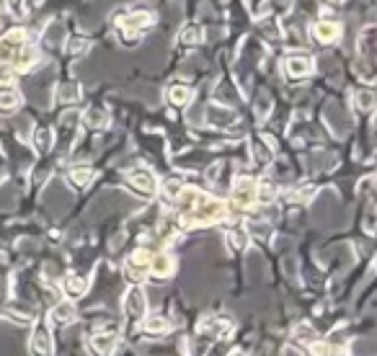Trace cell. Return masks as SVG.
<instances>
[{"label":"cell","instance_id":"obj_1","mask_svg":"<svg viewBox=\"0 0 377 356\" xmlns=\"http://www.w3.org/2000/svg\"><path fill=\"white\" fill-rule=\"evenodd\" d=\"M173 206H176V222L183 230L217 225V222H225L227 215H230V209L222 199L207 194L196 186H183V191L173 202Z\"/></svg>","mask_w":377,"mask_h":356},{"label":"cell","instance_id":"obj_2","mask_svg":"<svg viewBox=\"0 0 377 356\" xmlns=\"http://www.w3.org/2000/svg\"><path fill=\"white\" fill-rule=\"evenodd\" d=\"M230 331H233V325L227 323V320H220V318L207 315L205 320L196 325L194 338H189V348H186V354L189 356H207L209 346L215 344L217 338H225Z\"/></svg>","mask_w":377,"mask_h":356},{"label":"cell","instance_id":"obj_3","mask_svg":"<svg viewBox=\"0 0 377 356\" xmlns=\"http://www.w3.org/2000/svg\"><path fill=\"white\" fill-rule=\"evenodd\" d=\"M230 202L236 209H253L259 204V178L253 176H238L230 189Z\"/></svg>","mask_w":377,"mask_h":356},{"label":"cell","instance_id":"obj_4","mask_svg":"<svg viewBox=\"0 0 377 356\" xmlns=\"http://www.w3.org/2000/svg\"><path fill=\"white\" fill-rule=\"evenodd\" d=\"M150 259L152 253L150 248H135L130 253V259H127V266H124V276L132 281V284H142V281L148 279V266H150Z\"/></svg>","mask_w":377,"mask_h":356},{"label":"cell","instance_id":"obj_5","mask_svg":"<svg viewBox=\"0 0 377 356\" xmlns=\"http://www.w3.org/2000/svg\"><path fill=\"white\" fill-rule=\"evenodd\" d=\"M122 307H124V318L130 323H142V318L148 315V300H145V289L140 284L127 289L124 300H122Z\"/></svg>","mask_w":377,"mask_h":356},{"label":"cell","instance_id":"obj_6","mask_svg":"<svg viewBox=\"0 0 377 356\" xmlns=\"http://www.w3.org/2000/svg\"><path fill=\"white\" fill-rule=\"evenodd\" d=\"M158 184L161 181L155 178V173L150 168H145V165H137V168H132L127 173V186L140 196H155L158 194Z\"/></svg>","mask_w":377,"mask_h":356},{"label":"cell","instance_id":"obj_7","mask_svg":"<svg viewBox=\"0 0 377 356\" xmlns=\"http://www.w3.org/2000/svg\"><path fill=\"white\" fill-rule=\"evenodd\" d=\"M312 57L310 54H300V52H290L282 60V73L290 78V80H300L308 78L312 73Z\"/></svg>","mask_w":377,"mask_h":356},{"label":"cell","instance_id":"obj_8","mask_svg":"<svg viewBox=\"0 0 377 356\" xmlns=\"http://www.w3.org/2000/svg\"><path fill=\"white\" fill-rule=\"evenodd\" d=\"M176 274V256H171L168 250H161L150 259V266H148V276H155V279H171Z\"/></svg>","mask_w":377,"mask_h":356},{"label":"cell","instance_id":"obj_9","mask_svg":"<svg viewBox=\"0 0 377 356\" xmlns=\"http://www.w3.org/2000/svg\"><path fill=\"white\" fill-rule=\"evenodd\" d=\"M91 348L96 351L98 356H111L114 348H117V325H104V331H96L91 335Z\"/></svg>","mask_w":377,"mask_h":356},{"label":"cell","instance_id":"obj_10","mask_svg":"<svg viewBox=\"0 0 377 356\" xmlns=\"http://www.w3.org/2000/svg\"><path fill=\"white\" fill-rule=\"evenodd\" d=\"M310 36L315 39V42H321V44H334V42L341 39V23L328 21V19H323V21H315L310 26Z\"/></svg>","mask_w":377,"mask_h":356},{"label":"cell","instance_id":"obj_11","mask_svg":"<svg viewBox=\"0 0 377 356\" xmlns=\"http://www.w3.org/2000/svg\"><path fill=\"white\" fill-rule=\"evenodd\" d=\"M29 348H32L36 356H52V333L47 323H36L34 325V333H32V341H29Z\"/></svg>","mask_w":377,"mask_h":356},{"label":"cell","instance_id":"obj_12","mask_svg":"<svg viewBox=\"0 0 377 356\" xmlns=\"http://www.w3.org/2000/svg\"><path fill=\"white\" fill-rule=\"evenodd\" d=\"M207 121L215 127H233L238 124V114L225 104H209L207 106Z\"/></svg>","mask_w":377,"mask_h":356},{"label":"cell","instance_id":"obj_13","mask_svg":"<svg viewBox=\"0 0 377 356\" xmlns=\"http://www.w3.org/2000/svg\"><path fill=\"white\" fill-rule=\"evenodd\" d=\"M375 26L372 23H367L365 29H362V34H359V39H356V52H359V57L356 60H362V62H369L372 65V60H375Z\"/></svg>","mask_w":377,"mask_h":356},{"label":"cell","instance_id":"obj_14","mask_svg":"<svg viewBox=\"0 0 377 356\" xmlns=\"http://www.w3.org/2000/svg\"><path fill=\"white\" fill-rule=\"evenodd\" d=\"M39 62V52H36V47L34 44H26V47H21L19 52L13 54L11 65L16 73H29V70H34V65Z\"/></svg>","mask_w":377,"mask_h":356},{"label":"cell","instance_id":"obj_15","mask_svg":"<svg viewBox=\"0 0 377 356\" xmlns=\"http://www.w3.org/2000/svg\"><path fill=\"white\" fill-rule=\"evenodd\" d=\"M62 292H65L67 302H73V300H80V297H86L88 294V279L83 276H76V274H70L62 279Z\"/></svg>","mask_w":377,"mask_h":356},{"label":"cell","instance_id":"obj_16","mask_svg":"<svg viewBox=\"0 0 377 356\" xmlns=\"http://www.w3.org/2000/svg\"><path fill=\"white\" fill-rule=\"evenodd\" d=\"M49 320L57 325H70V323H76L78 320V310H76V305L73 302H57L49 310Z\"/></svg>","mask_w":377,"mask_h":356},{"label":"cell","instance_id":"obj_17","mask_svg":"<svg viewBox=\"0 0 377 356\" xmlns=\"http://www.w3.org/2000/svg\"><path fill=\"white\" fill-rule=\"evenodd\" d=\"M173 325L165 315H145L142 318V331L148 335H165Z\"/></svg>","mask_w":377,"mask_h":356},{"label":"cell","instance_id":"obj_18","mask_svg":"<svg viewBox=\"0 0 377 356\" xmlns=\"http://www.w3.org/2000/svg\"><path fill=\"white\" fill-rule=\"evenodd\" d=\"M292 5H295V0H264V5H261L259 11H256V16H259V19H266V16L277 19V16L290 13Z\"/></svg>","mask_w":377,"mask_h":356},{"label":"cell","instance_id":"obj_19","mask_svg":"<svg viewBox=\"0 0 377 356\" xmlns=\"http://www.w3.org/2000/svg\"><path fill=\"white\" fill-rule=\"evenodd\" d=\"M54 101H57V104H62V106L80 101V83H76V80L60 83V86H57V91H54Z\"/></svg>","mask_w":377,"mask_h":356},{"label":"cell","instance_id":"obj_20","mask_svg":"<svg viewBox=\"0 0 377 356\" xmlns=\"http://www.w3.org/2000/svg\"><path fill=\"white\" fill-rule=\"evenodd\" d=\"M83 124H86V127H91V130H106L108 124H111V117H108L106 108L91 106L86 114H83Z\"/></svg>","mask_w":377,"mask_h":356},{"label":"cell","instance_id":"obj_21","mask_svg":"<svg viewBox=\"0 0 377 356\" xmlns=\"http://www.w3.org/2000/svg\"><path fill=\"white\" fill-rule=\"evenodd\" d=\"M225 243L230 250H236V253H240V250H246L248 246V230L240 225H233V230H227L225 233Z\"/></svg>","mask_w":377,"mask_h":356},{"label":"cell","instance_id":"obj_22","mask_svg":"<svg viewBox=\"0 0 377 356\" xmlns=\"http://www.w3.org/2000/svg\"><path fill=\"white\" fill-rule=\"evenodd\" d=\"M54 147V132L49 127H39L34 132V150L36 155H47Z\"/></svg>","mask_w":377,"mask_h":356},{"label":"cell","instance_id":"obj_23","mask_svg":"<svg viewBox=\"0 0 377 356\" xmlns=\"http://www.w3.org/2000/svg\"><path fill=\"white\" fill-rule=\"evenodd\" d=\"M165 98H168V104H173V106H186V104L194 98V91L189 86H171L165 91Z\"/></svg>","mask_w":377,"mask_h":356},{"label":"cell","instance_id":"obj_24","mask_svg":"<svg viewBox=\"0 0 377 356\" xmlns=\"http://www.w3.org/2000/svg\"><path fill=\"white\" fill-rule=\"evenodd\" d=\"M183 186H186V184H181L179 178H165L163 184H158V194H163V199H165V202H168V206H171L173 202L179 199V194L183 191Z\"/></svg>","mask_w":377,"mask_h":356},{"label":"cell","instance_id":"obj_25","mask_svg":"<svg viewBox=\"0 0 377 356\" xmlns=\"http://www.w3.org/2000/svg\"><path fill=\"white\" fill-rule=\"evenodd\" d=\"M202 36H205V32H202L199 23H186L181 29V34H179V42L183 47H196V44L202 42Z\"/></svg>","mask_w":377,"mask_h":356},{"label":"cell","instance_id":"obj_26","mask_svg":"<svg viewBox=\"0 0 377 356\" xmlns=\"http://www.w3.org/2000/svg\"><path fill=\"white\" fill-rule=\"evenodd\" d=\"M354 108L362 114H372L375 111V93L372 91H356L354 96Z\"/></svg>","mask_w":377,"mask_h":356},{"label":"cell","instance_id":"obj_27","mask_svg":"<svg viewBox=\"0 0 377 356\" xmlns=\"http://www.w3.org/2000/svg\"><path fill=\"white\" fill-rule=\"evenodd\" d=\"M19 106H21V96H19L13 88H3V91H0V111L11 114V111H16Z\"/></svg>","mask_w":377,"mask_h":356},{"label":"cell","instance_id":"obj_28","mask_svg":"<svg viewBox=\"0 0 377 356\" xmlns=\"http://www.w3.org/2000/svg\"><path fill=\"white\" fill-rule=\"evenodd\" d=\"M93 178H96V171L88 168V165H78V168L70 171V181H73L76 186H86V184H91Z\"/></svg>","mask_w":377,"mask_h":356},{"label":"cell","instance_id":"obj_29","mask_svg":"<svg viewBox=\"0 0 377 356\" xmlns=\"http://www.w3.org/2000/svg\"><path fill=\"white\" fill-rule=\"evenodd\" d=\"M277 196V184L271 178H261L259 181V204H271Z\"/></svg>","mask_w":377,"mask_h":356},{"label":"cell","instance_id":"obj_30","mask_svg":"<svg viewBox=\"0 0 377 356\" xmlns=\"http://www.w3.org/2000/svg\"><path fill=\"white\" fill-rule=\"evenodd\" d=\"M295 338H297L300 344L310 346L312 341H318V333H315V328H310V323H300L295 328Z\"/></svg>","mask_w":377,"mask_h":356},{"label":"cell","instance_id":"obj_31","mask_svg":"<svg viewBox=\"0 0 377 356\" xmlns=\"http://www.w3.org/2000/svg\"><path fill=\"white\" fill-rule=\"evenodd\" d=\"M16 70H13V65H8V62H0V86L3 88H11L13 83H16Z\"/></svg>","mask_w":377,"mask_h":356},{"label":"cell","instance_id":"obj_32","mask_svg":"<svg viewBox=\"0 0 377 356\" xmlns=\"http://www.w3.org/2000/svg\"><path fill=\"white\" fill-rule=\"evenodd\" d=\"M3 318H5V320H13V323H19V325H26V323H32L34 320V313L32 310H26V313H19V310H5Z\"/></svg>","mask_w":377,"mask_h":356},{"label":"cell","instance_id":"obj_33","mask_svg":"<svg viewBox=\"0 0 377 356\" xmlns=\"http://www.w3.org/2000/svg\"><path fill=\"white\" fill-rule=\"evenodd\" d=\"M88 44H91L88 39H83V36H76V39H70V42H67V52H83Z\"/></svg>","mask_w":377,"mask_h":356},{"label":"cell","instance_id":"obj_34","mask_svg":"<svg viewBox=\"0 0 377 356\" xmlns=\"http://www.w3.org/2000/svg\"><path fill=\"white\" fill-rule=\"evenodd\" d=\"M365 233H367V235H375V212H372V209L367 212V219H365Z\"/></svg>","mask_w":377,"mask_h":356},{"label":"cell","instance_id":"obj_35","mask_svg":"<svg viewBox=\"0 0 377 356\" xmlns=\"http://www.w3.org/2000/svg\"><path fill=\"white\" fill-rule=\"evenodd\" d=\"M328 356H349L346 346H328Z\"/></svg>","mask_w":377,"mask_h":356},{"label":"cell","instance_id":"obj_36","mask_svg":"<svg viewBox=\"0 0 377 356\" xmlns=\"http://www.w3.org/2000/svg\"><path fill=\"white\" fill-rule=\"evenodd\" d=\"M269 106H271V104H269V98L264 96V98H261V104H259V119L266 117V111H269Z\"/></svg>","mask_w":377,"mask_h":356},{"label":"cell","instance_id":"obj_37","mask_svg":"<svg viewBox=\"0 0 377 356\" xmlns=\"http://www.w3.org/2000/svg\"><path fill=\"white\" fill-rule=\"evenodd\" d=\"M282 356H305L300 351V348H295V346H284V348H282Z\"/></svg>","mask_w":377,"mask_h":356},{"label":"cell","instance_id":"obj_38","mask_svg":"<svg viewBox=\"0 0 377 356\" xmlns=\"http://www.w3.org/2000/svg\"><path fill=\"white\" fill-rule=\"evenodd\" d=\"M236 356H243V354H236Z\"/></svg>","mask_w":377,"mask_h":356}]
</instances>
